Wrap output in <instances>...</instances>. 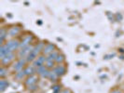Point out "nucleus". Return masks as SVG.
<instances>
[{"label":"nucleus","mask_w":124,"mask_h":93,"mask_svg":"<svg viewBox=\"0 0 124 93\" xmlns=\"http://www.w3.org/2000/svg\"><path fill=\"white\" fill-rule=\"evenodd\" d=\"M46 62H47V57H46L45 55H39V56L33 62V64H32V65H33L35 68H37V67H40V66L45 65Z\"/></svg>","instance_id":"1"},{"label":"nucleus","mask_w":124,"mask_h":93,"mask_svg":"<svg viewBox=\"0 0 124 93\" xmlns=\"http://www.w3.org/2000/svg\"><path fill=\"white\" fill-rule=\"evenodd\" d=\"M20 42L18 41V40H16V39H10V40H8L7 43H6V45L7 46V48L12 51V52H14L15 50H17V49H19L20 48Z\"/></svg>","instance_id":"2"},{"label":"nucleus","mask_w":124,"mask_h":93,"mask_svg":"<svg viewBox=\"0 0 124 93\" xmlns=\"http://www.w3.org/2000/svg\"><path fill=\"white\" fill-rule=\"evenodd\" d=\"M26 62H27L26 58H20V59L17 61V62L14 64L13 69H14L16 72L22 71V68H23V66L25 65V63H26Z\"/></svg>","instance_id":"3"},{"label":"nucleus","mask_w":124,"mask_h":93,"mask_svg":"<svg viewBox=\"0 0 124 93\" xmlns=\"http://www.w3.org/2000/svg\"><path fill=\"white\" fill-rule=\"evenodd\" d=\"M33 48H34V47H33L32 45H29V46H27L26 48H22V49H20L19 52H18L19 59H20V58H26V57L28 56V54L33 50Z\"/></svg>","instance_id":"4"},{"label":"nucleus","mask_w":124,"mask_h":93,"mask_svg":"<svg viewBox=\"0 0 124 93\" xmlns=\"http://www.w3.org/2000/svg\"><path fill=\"white\" fill-rule=\"evenodd\" d=\"M55 45L54 44H52V43H49V44H47L46 46H45V48H44V49H43V55H49V54H51V52H53L54 50H56L55 49Z\"/></svg>","instance_id":"5"},{"label":"nucleus","mask_w":124,"mask_h":93,"mask_svg":"<svg viewBox=\"0 0 124 93\" xmlns=\"http://www.w3.org/2000/svg\"><path fill=\"white\" fill-rule=\"evenodd\" d=\"M14 58H15L14 52L8 53V54H7L5 57H3V58L1 59V62H2L3 65H7V64H8L10 62H12V61L14 60Z\"/></svg>","instance_id":"6"},{"label":"nucleus","mask_w":124,"mask_h":93,"mask_svg":"<svg viewBox=\"0 0 124 93\" xmlns=\"http://www.w3.org/2000/svg\"><path fill=\"white\" fill-rule=\"evenodd\" d=\"M53 71L55 72V74H56L59 77H60V76H64L65 73H66V69H65V67L62 66V65H56V66L54 67Z\"/></svg>","instance_id":"7"},{"label":"nucleus","mask_w":124,"mask_h":93,"mask_svg":"<svg viewBox=\"0 0 124 93\" xmlns=\"http://www.w3.org/2000/svg\"><path fill=\"white\" fill-rule=\"evenodd\" d=\"M12 51L7 48V46L6 45V44H4V45H1V47H0V58L2 59L3 57H5L7 54H8V53H11Z\"/></svg>","instance_id":"8"},{"label":"nucleus","mask_w":124,"mask_h":93,"mask_svg":"<svg viewBox=\"0 0 124 93\" xmlns=\"http://www.w3.org/2000/svg\"><path fill=\"white\" fill-rule=\"evenodd\" d=\"M36 81H37V77H36V76H28V77L26 78V80H25V85H26L27 87H29V86H31V85H35V84L36 83Z\"/></svg>","instance_id":"9"},{"label":"nucleus","mask_w":124,"mask_h":93,"mask_svg":"<svg viewBox=\"0 0 124 93\" xmlns=\"http://www.w3.org/2000/svg\"><path fill=\"white\" fill-rule=\"evenodd\" d=\"M25 76H34V74L36 73V68L33 66V65H30V66H27L24 70H23Z\"/></svg>","instance_id":"10"},{"label":"nucleus","mask_w":124,"mask_h":93,"mask_svg":"<svg viewBox=\"0 0 124 93\" xmlns=\"http://www.w3.org/2000/svg\"><path fill=\"white\" fill-rule=\"evenodd\" d=\"M19 33H20V28H19V27H11V28H9V30L7 31V34H8V36H10V37H13V36L17 35Z\"/></svg>","instance_id":"11"},{"label":"nucleus","mask_w":124,"mask_h":93,"mask_svg":"<svg viewBox=\"0 0 124 93\" xmlns=\"http://www.w3.org/2000/svg\"><path fill=\"white\" fill-rule=\"evenodd\" d=\"M33 49H34V48H33ZM37 57H38V54H37L36 52H35L34 50H32V51L28 54V56L26 57L27 62H34V61H35Z\"/></svg>","instance_id":"12"},{"label":"nucleus","mask_w":124,"mask_h":93,"mask_svg":"<svg viewBox=\"0 0 124 93\" xmlns=\"http://www.w3.org/2000/svg\"><path fill=\"white\" fill-rule=\"evenodd\" d=\"M8 82H7V80H5V79H1L0 80V92L3 93L5 90H6V89L8 87Z\"/></svg>","instance_id":"13"},{"label":"nucleus","mask_w":124,"mask_h":93,"mask_svg":"<svg viewBox=\"0 0 124 93\" xmlns=\"http://www.w3.org/2000/svg\"><path fill=\"white\" fill-rule=\"evenodd\" d=\"M7 36V31L2 28L0 31V44L1 45H4V40L6 39Z\"/></svg>","instance_id":"14"},{"label":"nucleus","mask_w":124,"mask_h":93,"mask_svg":"<svg viewBox=\"0 0 124 93\" xmlns=\"http://www.w3.org/2000/svg\"><path fill=\"white\" fill-rule=\"evenodd\" d=\"M58 55H59V52L57 50H54L53 52H51V54H49L47 56V60H49V61H54L55 62V60H56Z\"/></svg>","instance_id":"15"},{"label":"nucleus","mask_w":124,"mask_h":93,"mask_svg":"<svg viewBox=\"0 0 124 93\" xmlns=\"http://www.w3.org/2000/svg\"><path fill=\"white\" fill-rule=\"evenodd\" d=\"M55 62L54 61H49V60H47V62H46V63H45V66L47 67V69H54V67H55Z\"/></svg>","instance_id":"16"},{"label":"nucleus","mask_w":124,"mask_h":93,"mask_svg":"<svg viewBox=\"0 0 124 93\" xmlns=\"http://www.w3.org/2000/svg\"><path fill=\"white\" fill-rule=\"evenodd\" d=\"M58 77H59V76L55 74V72H54L53 70H52V71H51L50 76H49V79H50L51 82H52V81H53V82H55V81L57 80V78H58Z\"/></svg>","instance_id":"17"},{"label":"nucleus","mask_w":124,"mask_h":93,"mask_svg":"<svg viewBox=\"0 0 124 93\" xmlns=\"http://www.w3.org/2000/svg\"><path fill=\"white\" fill-rule=\"evenodd\" d=\"M47 70V67L45 66V65H43V66H40V67H37V68H36V73L37 74V75H39V76H41L45 71Z\"/></svg>","instance_id":"18"},{"label":"nucleus","mask_w":124,"mask_h":93,"mask_svg":"<svg viewBox=\"0 0 124 93\" xmlns=\"http://www.w3.org/2000/svg\"><path fill=\"white\" fill-rule=\"evenodd\" d=\"M25 76V74L23 71H20V72H17L16 75H15V78L17 80H22V78Z\"/></svg>","instance_id":"19"},{"label":"nucleus","mask_w":124,"mask_h":93,"mask_svg":"<svg viewBox=\"0 0 124 93\" xmlns=\"http://www.w3.org/2000/svg\"><path fill=\"white\" fill-rule=\"evenodd\" d=\"M64 61V55H62L61 53H59V55L57 56V58H56V60H55V62L56 63H62V62Z\"/></svg>","instance_id":"20"},{"label":"nucleus","mask_w":124,"mask_h":93,"mask_svg":"<svg viewBox=\"0 0 124 93\" xmlns=\"http://www.w3.org/2000/svg\"><path fill=\"white\" fill-rule=\"evenodd\" d=\"M6 76H7V69H6L5 67H2L0 69V76L2 78H4Z\"/></svg>","instance_id":"21"},{"label":"nucleus","mask_w":124,"mask_h":93,"mask_svg":"<svg viewBox=\"0 0 124 93\" xmlns=\"http://www.w3.org/2000/svg\"><path fill=\"white\" fill-rule=\"evenodd\" d=\"M50 73H51V71L49 70V69H47L42 75H41V77H43V78H49V76H50Z\"/></svg>","instance_id":"22"},{"label":"nucleus","mask_w":124,"mask_h":93,"mask_svg":"<svg viewBox=\"0 0 124 93\" xmlns=\"http://www.w3.org/2000/svg\"><path fill=\"white\" fill-rule=\"evenodd\" d=\"M52 90H53V93H59L61 92V87L59 85H56L52 88Z\"/></svg>","instance_id":"23"},{"label":"nucleus","mask_w":124,"mask_h":93,"mask_svg":"<svg viewBox=\"0 0 124 93\" xmlns=\"http://www.w3.org/2000/svg\"><path fill=\"white\" fill-rule=\"evenodd\" d=\"M36 90H37V86L36 84L35 85H31V86L28 87V90H30V91H35Z\"/></svg>","instance_id":"24"},{"label":"nucleus","mask_w":124,"mask_h":93,"mask_svg":"<svg viewBox=\"0 0 124 93\" xmlns=\"http://www.w3.org/2000/svg\"><path fill=\"white\" fill-rule=\"evenodd\" d=\"M117 18H118L119 21H121V20H122V16H121L120 14H117Z\"/></svg>","instance_id":"25"},{"label":"nucleus","mask_w":124,"mask_h":93,"mask_svg":"<svg viewBox=\"0 0 124 93\" xmlns=\"http://www.w3.org/2000/svg\"><path fill=\"white\" fill-rule=\"evenodd\" d=\"M111 93H122L121 91H120V90H113Z\"/></svg>","instance_id":"26"},{"label":"nucleus","mask_w":124,"mask_h":93,"mask_svg":"<svg viewBox=\"0 0 124 93\" xmlns=\"http://www.w3.org/2000/svg\"><path fill=\"white\" fill-rule=\"evenodd\" d=\"M120 52H122V53H123V52H124V49H122V48H120Z\"/></svg>","instance_id":"27"},{"label":"nucleus","mask_w":124,"mask_h":93,"mask_svg":"<svg viewBox=\"0 0 124 93\" xmlns=\"http://www.w3.org/2000/svg\"><path fill=\"white\" fill-rule=\"evenodd\" d=\"M15 93H16V92H15Z\"/></svg>","instance_id":"28"}]
</instances>
